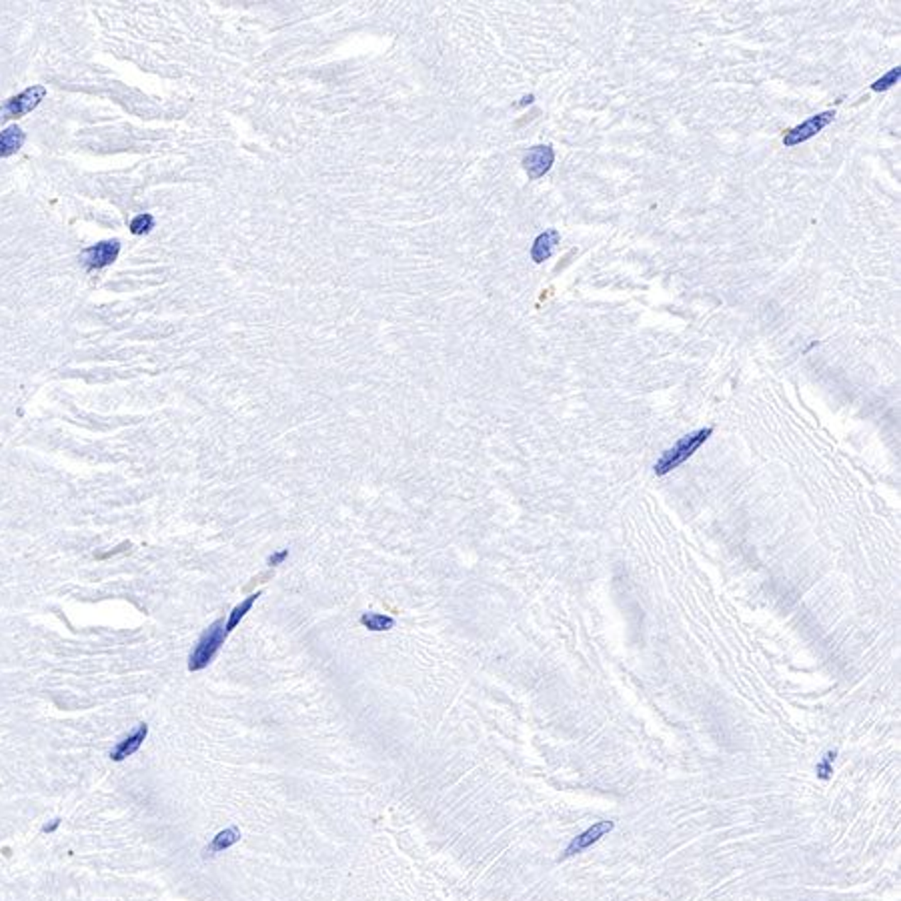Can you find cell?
Instances as JSON below:
<instances>
[{
  "label": "cell",
  "mask_w": 901,
  "mask_h": 901,
  "mask_svg": "<svg viewBox=\"0 0 901 901\" xmlns=\"http://www.w3.org/2000/svg\"><path fill=\"white\" fill-rule=\"evenodd\" d=\"M224 639H226V633H224L223 619L214 621L209 629H204L189 659V671H202L204 667H209V663L214 659Z\"/></svg>",
  "instance_id": "obj_2"
},
{
  "label": "cell",
  "mask_w": 901,
  "mask_h": 901,
  "mask_svg": "<svg viewBox=\"0 0 901 901\" xmlns=\"http://www.w3.org/2000/svg\"><path fill=\"white\" fill-rule=\"evenodd\" d=\"M118 253H120V243L118 241H103V243L86 249L85 253H83V261H85V266L88 271L105 269V266L113 265L117 261Z\"/></svg>",
  "instance_id": "obj_6"
},
{
  "label": "cell",
  "mask_w": 901,
  "mask_h": 901,
  "mask_svg": "<svg viewBox=\"0 0 901 901\" xmlns=\"http://www.w3.org/2000/svg\"><path fill=\"white\" fill-rule=\"evenodd\" d=\"M901 76V66H895V68H891L887 75H883L880 80H875L871 88L875 90V93H881V90H887L891 88L893 85H897V80H900Z\"/></svg>",
  "instance_id": "obj_14"
},
{
  "label": "cell",
  "mask_w": 901,
  "mask_h": 901,
  "mask_svg": "<svg viewBox=\"0 0 901 901\" xmlns=\"http://www.w3.org/2000/svg\"><path fill=\"white\" fill-rule=\"evenodd\" d=\"M713 433V429L707 427V429H699V431H695V433H691V435H685L679 439L677 443L673 449H669L667 453H663V457L659 459L657 463H655V473L657 475H667L671 473L673 469H677L679 465H683L687 459H689L697 449H699L707 439L711 437Z\"/></svg>",
  "instance_id": "obj_1"
},
{
  "label": "cell",
  "mask_w": 901,
  "mask_h": 901,
  "mask_svg": "<svg viewBox=\"0 0 901 901\" xmlns=\"http://www.w3.org/2000/svg\"><path fill=\"white\" fill-rule=\"evenodd\" d=\"M360 623L367 627L369 631H387L395 627V619L387 615H379V613H365L360 617Z\"/></svg>",
  "instance_id": "obj_13"
},
{
  "label": "cell",
  "mask_w": 901,
  "mask_h": 901,
  "mask_svg": "<svg viewBox=\"0 0 901 901\" xmlns=\"http://www.w3.org/2000/svg\"><path fill=\"white\" fill-rule=\"evenodd\" d=\"M833 117H835L833 110H826V113H819L816 117L807 118L806 123H801L799 127L791 128V130L785 132L783 145L785 147H796V145H801V142H806L809 138H813L817 132H821L833 120Z\"/></svg>",
  "instance_id": "obj_4"
},
{
  "label": "cell",
  "mask_w": 901,
  "mask_h": 901,
  "mask_svg": "<svg viewBox=\"0 0 901 901\" xmlns=\"http://www.w3.org/2000/svg\"><path fill=\"white\" fill-rule=\"evenodd\" d=\"M125 547H127V545H120V547H118V549H115V551L100 553V555H96V559H108V557H113V555H117V553L125 551Z\"/></svg>",
  "instance_id": "obj_19"
},
{
  "label": "cell",
  "mask_w": 901,
  "mask_h": 901,
  "mask_svg": "<svg viewBox=\"0 0 901 901\" xmlns=\"http://www.w3.org/2000/svg\"><path fill=\"white\" fill-rule=\"evenodd\" d=\"M553 160H555V150L549 145L533 147L523 159V169L527 170L529 179H541L553 167Z\"/></svg>",
  "instance_id": "obj_7"
},
{
  "label": "cell",
  "mask_w": 901,
  "mask_h": 901,
  "mask_svg": "<svg viewBox=\"0 0 901 901\" xmlns=\"http://www.w3.org/2000/svg\"><path fill=\"white\" fill-rule=\"evenodd\" d=\"M559 239H561V234H559V231H555V229L541 233L539 236L535 239V243H533V249H531V259H533L535 263H543V261H547V259L553 255L555 246L559 244Z\"/></svg>",
  "instance_id": "obj_9"
},
{
  "label": "cell",
  "mask_w": 901,
  "mask_h": 901,
  "mask_svg": "<svg viewBox=\"0 0 901 901\" xmlns=\"http://www.w3.org/2000/svg\"><path fill=\"white\" fill-rule=\"evenodd\" d=\"M239 839H241V831H239V827H229V829H224V831H221V833H217V838L212 839L211 843L204 848V855L209 858V855H214V853H219V851H224V849H229L231 845H234Z\"/></svg>",
  "instance_id": "obj_11"
},
{
  "label": "cell",
  "mask_w": 901,
  "mask_h": 901,
  "mask_svg": "<svg viewBox=\"0 0 901 901\" xmlns=\"http://www.w3.org/2000/svg\"><path fill=\"white\" fill-rule=\"evenodd\" d=\"M613 829H615V823H613V821H597V823H593L589 829H585L581 835H577V838L571 839V843H569L567 849L563 851V858H573V855L581 853V851H585L587 848H591L593 843H597L599 839L605 838L607 833H611Z\"/></svg>",
  "instance_id": "obj_5"
},
{
  "label": "cell",
  "mask_w": 901,
  "mask_h": 901,
  "mask_svg": "<svg viewBox=\"0 0 901 901\" xmlns=\"http://www.w3.org/2000/svg\"><path fill=\"white\" fill-rule=\"evenodd\" d=\"M833 759H835V753H827L826 759L821 761V764L817 765V775L821 777V779H829L831 774H833Z\"/></svg>",
  "instance_id": "obj_16"
},
{
  "label": "cell",
  "mask_w": 901,
  "mask_h": 901,
  "mask_svg": "<svg viewBox=\"0 0 901 901\" xmlns=\"http://www.w3.org/2000/svg\"><path fill=\"white\" fill-rule=\"evenodd\" d=\"M286 557H288V549H283V551L273 553V555L269 557V565H271V567H276V565H281V563L285 561Z\"/></svg>",
  "instance_id": "obj_17"
},
{
  "label": "cell",
  "mask_w": 901,
  "mask_h": 901,
  "mask_svg": "<svg viewBox=\"0 0 901 901\" xmlns=\"http://www.w3.org/2000/svg\"><path fill=\"white\" fill-rule=\"evenodd\" d=\"M58 826H61V819L56 817V819H53V823H46V826L43 827V833H53V831H56V827Z\"/></svg>",
  "instance_id": "obj_18"
},
{
  "label": "cell",
  "mask_w": 901,
  "mask_h": 901,
  "mask_svg": "<svg viewBox=\"0 0 901 901\" xmlns=\"http://www.w3.org/2000/svg\"><path fill=\"white\" fill-rule=\"evenodd\" d=\"M147 735H149V725H147V723L138 725L137 731L130 733L128 737H125V739L118 743L117 747L110 751V759H113V761H123V759L130 757L132 753H137L138 749H140V745L145 743Z\"/></svg>",
  "instance_id": "obj_8"
},
{
  "label": "cell",
  "mask_w": 901,
  "mask_h": 901,
  "mask_svg": "<svg viewBox=\"0 0 901 901\" xmlns=\"http://www.w3.org/2000/svg\"><path fill=\"white\" fill-rule=\"evenodd\" d=\"M24 140H26V135H24L22 128L9 127L6 130H2L0 132V159L19 152L24 145Z\"/></svg>",
  "instance_id": "obj_10"
},
{
  "label": "cell",
  "mask_w": 901,
  "mask_h": 901,
  "mask_svg": "<svg viewBox=\"0 0 901 901\" xmlns=\"http://www.w3.org/2000/svg\"><path fill=\"white\" fill-rule=\"evenodd\" d=\"M259 597H261V593L249 595V597H246L244 601H241V603L234 607L233 613L229 615V619H226V623H224V633H226V635H229V633H233L234 627L239 625V623L243 621V617L246 615V613H249L251 609H253V605H255V601L259 599Z\"/></svg>",
  "instance_id": "obj_12"
},
{
  "label": "cell",
  "mask_w": 901,
  "mask_h": 901,
  "mask_svg": "<svg viewBox=\"0 0 901 901\" xmlns=\"http://www.w3.org/2000/svg\"><path fill=\"white\" fill-rule=\"evenodd\" d=\"M46 96V88L41 85L31 86L26 90H22L19 96H12L11 100H6L0 106V118H19L28 115L36 106L43 103Z\"/></svg>",
  "instance_id": "obj_3"
},
{
  "label": "cell",
  "mask_w": 901,
  "mask_h": 901,
  "mask_svg": "<svg viewBox=\"0 0 901 901\" xmlns=\"http://www.w3.org/2000/svg\"><path fill=\"white\" fill-rule=\"evenodd\" d=\"M152 226H155V219L150 214H138V217H135L130 221V231L135 234L149 233Z\"/></svg>",
  "instance_id": "obj_15"
}]
</instances>
